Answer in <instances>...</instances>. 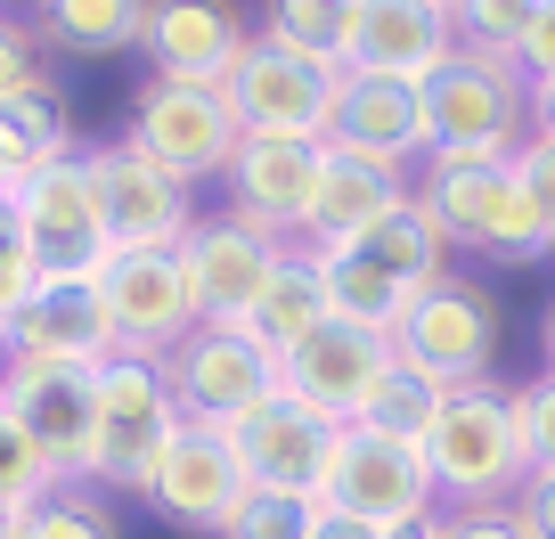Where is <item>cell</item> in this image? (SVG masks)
<instances>
[{
  "label": "cell",
  "mask_w": 555,
  "mask_h": 539,
  "mask_svg": "<svg viewBox=\"0 0 555 539\" xmlns=\"http://www.w3.org/2000/svg\"><path fill=\"white\" fill-rule=\"evenodd\" d=\"M131 147L156 164V172H172L180 189L229 180V164H237V147H245L237 99L212 90V82H164V74H147V82H139V106H131Z\"/></svg>",
  "instance_id": "4"
},
{
  "label": "cell",
  "mask_w": 555,
  "mask_h": 539,
  "mask_svg": "<svg viewBox=\"0 0 555 539\" xmlns=\"http://www.w3.org/2000/svg\"><path fill=\"white\" fill-rule=\"evenodd\" d=\"M319 180H327V147L319 140H245L229 164V196H237L245 221H261L270 238L302 245L319 213Z\"/></svg>",
  "instance_id": "19"
},
{
  "label": "cell",
  "mask_w": 555,
  "mask_h": 539,
  "mask_svg": "<svg viewBox=\"0 0 555 539\" xmlns=\"http://www.w3.org/2000/svg\"><path fill=\"white\" fill-rule=\"evenodd\" d=\"M50 490H66L50 474V458L25 441V425L17 418H0V499H17V506H41Z\"/></svg>",
  "instance_id": "33"
},
{
  "label": "cell",
  "mask_w": 555,
  "mask_h": 539,
  "mask_svg": "<svg viewBox=\"0 0 555 539\" xmlns=\"http://www.w3.org/2000/svg\"><path fill=\"white\" fill-rule=\"evenodd\" d=\"M434 106V156H466V164H515L531 140V82L515 57H482L457 50L450 66L425 82Z\"/></svg>",
  "instance_id": "3"
},
{
  "label": "cell",
  "mask_w": 555,
  "mask_h": 539,
  "mask_svg": "<svg viewBox=\"0 0 555 539\" xmlns=\"http://www.w3.org/2000/svg\"><path fill=\"white\" fill-rule=\"evenodd\" d=\"M147 499H156V515H172L180 531L221 539L229 523L245 515L254 483H245V458H237V441H229L221 425H180V434L164 441L156 474H147Z\"/></svg>",
  "instance_id": "15"
},
{
  "label": "cell",
  "mask_w": 555,
  "mask_h": 539,
  "mask_svg": "<svg viewBox=\"0 0 555 539\" xmlns=\"http://www.w3.org/2000/svg\"><path fill=\"white\" fill-rule=\"evenodd\" d=\"M384 539H450V515H425V523H409V531H384Z\"/></svg>",
  "instance_id": "44"
},
{
  "label": "cell",
  "mask_w": 555,
  "mask_h": 539,
  "mask_svg": "<svg viewBox=\"0 0 555 539\" xmlns=\"http://www.w3.org/2000/svg\"><path fill=\"white\" fill-rule=\"evenodd\" d=\"M254 41L261 34H245V17H237V9H221V0H156L139 50L156 57L164 82H212V90H229Z\"/></svg>",
  "instance_id": "20"
},
{
  "label": "cell",
  "mask_w": 555,
  "mask_h": 539,
  "mask_svg": "<svg viewBox=\"0 0 555 539\" xmlns=\"http://www.w3.org/2000/svg\"><path fill=\"white\" fill-rule=\"evenodd\" d=\"M34 34L74 57H115L131 41H147V0H50L34 17Z\"/></svg>",
  "instance_id": "27"
},
{
  "label": "cell",
  "mask_w": 555,
  "mask_h": 539,
  "mask_svg": "<svg viewBox=\"0 0 555 539\" xmlns=\"http://www.w3.org/2000/svg\"><path fill=\"white\" fill-rule=\"evenodd\" d=\"M531 140L555 147V82H531Z\"/></svg>",
  "instance_id": "43"
},
{
  "label": "cell",
  "mask_w": 555,
  "mask_h": 539,
  "mask_svg": "<svg viewBox=\"0 0 555 539\" xmlns=\"http://www.w3.org/2000/svg\"><path fill=\"white\" fill-rule=\"evenodd\" d=\"M351 156H376V164H425L434 156V106L416 82H384V74H351L344 82V115H335V140Z\"/></svg>",
  "instance_id": "21"
},
{
  "label": "cell",
  "mask_w": 555,
  "mask_h": 539,
  "mask_svg": "<svg viewBox=\"0 0 555 539\" xmlns=\"http://www.w3.org/2000/svg\"><path fill=\"white\" fill-rule=\"evenodd\" d=\"M278 261H286V238H270L261 221H245L237 205L212 213V221H196L189 245H180V270H189V286H196L205 328H245L254 303L270 295Z\"/></svg>",
  "instance_id": "13"
},
{
  "label": "cell",
  "mask_w": 555,
  "mask_h": 539,
  "mask_svg": "<svg viewBox=\"0 0 555 539\" xmlns=\"http://www.w3.org/2000/svg\"><path fill=\"white\" fill-rule=\"evenodd\" d=\"M41 286L34 254H25V221H17V189H0V319H17L25 295Z\"/></svg>",
  "instance_id": "34"
},
{
  "label": "cell",
  "mask_w": 555,
  "mask_h": 539,
  "mask_svg": "<svg viewBox=\"0 0 555 539\" xmlns=\"http://www.w3.org/2000/svg\"><path fill=\"white\" fill-rule=\"evenodd\" d=\"M311 261H319V286H327L335 319H351V328H367V335H400V319H409L416 295L367 254L360 238H351V245H311Z\"/></svg>",
  "instance_id": "25"
},
{
  "label": "cell",
  "mask_w": 555,
  "mask_h": 539,
  "mask_svg": "<svg viewBox=\"0 0 555 539\" xmlns=\"http://www.w3.org/2000/svg\"><path fill=\"white\" fill-rule=\"evenodd\" d=\"M457 50H466V41H457L450 0H360V9H351V57L344 66L425 90Z\"/></svg>",
  "instance_id": "17"
},
{
  "label": "cell",
  "mask_w": 555,
  "mask_h": 539,
  "mask_svg": "<svg viewBox=\"0 0 555 539\" xmlns=\"http://www.w3.org/2000/svg\"><path fill=\"white\" fill-rule=\"evenodd\" d=\"M17 221H25V254H34L41 279H99L115 245H106V213H99V172H90V147L25 180V189H17Z\"/></svg>",
  "instance_id": "11"
},
{
  "label": "cell",
  "mask_w": 555,
  "mask_h": 539,
  "mask_svg": "<svg viewBox=\"0 0 555 539\" xmlns=\"http://www.w3.org/2000/svg\"><path fill=\"white\" fill-rule=\"evenodd\" d=\"M425 466H434V490L457 506H506L522 483H531V458H522V425H515V393L499 384H466L450 393L434 441H425Z\"/></svg>",
  "instance_id": "2"
},
{
  "label": "cell",
  "mask_w": 555,
  "mask_h": 539,
  "mask_svg": "<svg viewBox=\"0 0 555 539\" xmlns=\"http://www.w3.org/2000/svg\"><path fill=\"white\" fill-rule=\"evenodd\" d=\"M409 196H416V172L376 164V156H351V147H327V180H319V213H311V229H302V245L376 238Z\"/></svg>",
  "instance_id": "23"
},
{
  "label": "cell",
  "mask_w": 555,
  "mask_h": 539,
  "mask_svg": "<svg viewBox=\"0 0 555 539\" xmlns=\"http://www.w3.org/2000/svg\"><path fill=\"white\" fill-rule=\"evenodd\" d=\"M25 539H115V515H106V499L90 483H66L25 515Z\"/></svg>",
  "instance_id": "31"
},
{
  "label": "cell",
  "mask_w": 555,
  "mask_h": 539,
  "mask_svg": "<svg viewBox=\"0 0 555 539\" xmlns=\"http://www.w3.org/2000/svg\"><path fill=\"white\" fill-rule=\"evenodd\" d=\"M180 400L156 360H106L99 368V418H90V490H147L164 441L180 434Z\"/></svg>",
  "instance_id": "5"
},
{
  "label": "cell",
  "mask_w": 555,
  "mask_h": 539,
  "mask_svg": "<svg viewBox=\"0 0 555 539\" xmlns=\"http://www.w3.org/2000/svg\"><path fill=\"white\" fill-rule=\"evenodd\" d=\"M0 360H9V319H0Z\"/></svg>",
  "instance_id": "47"
},
{
  "label": "cell",
  "mask_w": 555,
  "mask_h": 539,
  "mask_svg": "<svg viewBox=\"0 0 555 539\" xmlns=\"http://www.w3.org/2000/svg\"><path fill=\"white\" fill-rule=\"evenodd\" d=\"M9 351H41V360L106 368L115 360V328H106L99 279H41L25 295V311L9 319Z\"/></svg>",
  "instance_id": "22"
},
{
  "label": "cell",
  "mask_w": 555,
  "mask_h": 539,
  "mask_svg": "<svg viewBox=\"0 0 555 539\" xmlns=\"http://www.w3.org/2000/svg\"><path fill=\"white\" fill-rule=\"evenodd\" d=\"M90 172H99V213H106V245L115 254H180L189 245V229H196L189 189L172 172H156L131 140L90 147Z\"/></svg>",
  "instance_id": "16"
},
{
  "label": "cell",
  "mask_w": 555,
  "mask_h": 539,
  "mask_svg": "<svg viewBox=\"0 0 555 539\" xmlns=\"http://www.w3.org/2000/svg\"><path fill=\"white\" fill-rule=\"evenodd\" d=\"M25 74H34V34L0 17V99H9V90H17Z\"/></svg>",
  "instance_id": "41"
},
{
  "label": "cell",
  "mask_w": 555,
  "mask_h": 539,
  "mask_svg": "<svg viewBox=\"0 0 555 539\" xmlns=\"http://www.w3.org/2000/svg\"><path fill=\"white\" fill-rule=\"evenodd\" d=\"M99 303H106V328H115V360H156L164 368L196 328H205L180 254H106Z\"/></svg>",
  "instance_id": "9"
},
{
  "label": "cell",
  "mask_w": 555,
  "mask_h": 539,
  "mask_svg": "<svg viewBox=\"0 0 555 539\" xmlns=\"http://www.w3.org/2000/svg\"><path fill=\"white\" fill-rule=\"evenodd\" d=\"M506 515H515L522 539H555V474H531V483L506 499Z\"/></svg>",
  "instance_id": "39"
},
{
  "label": "cell",
  "mask_w": 555,
  "mask_h": 539,
  "mask_svg": "<svg viewBox=\"0 0 555 539\" xmlns=\"http://www.w3.org/2000/svg\"><path fill=\"white\" fill-rule=\"evenodd\" d=\"M302 515H311V506H295V499H270V490H254V499H245V515L229 523L221 539H302Z\"/></svg>",
  "instance_id": "36"
},
{
  "label": "cell",
  "mask_w": 555,
  "mask_h": 539,
  "mask_svg": "<svg viewBox=\"0 0 555 539\" xmlns=\"http://www.w3.org/2000/svg\"><path fill=\"white\" fill-rule=\"evenodd\" d=\"M416 196L434 205L441 238L466 245L482 261H539L547 254V229H539V205L522 189L515 164H466V156H425L416 164Z\"/></svg>",
  "instance_id": "1"
},
{
  "label": "cell",
  "mask_w": 555,
  "mask_h": 539,
  "mask_svg": "<svg viewBox=\"0 0 555 539\" xmlns=\"http://www.w3.org/2000/svg\"><path fill=\"white\" fill-rule=\"evenodd\" d=\"M302 539H384V531H367V523L335 515V506H311V515H302Z\"/></svg>",
  "instance_id": "42"
},
{
  "label": "cell",
  "mask_w": 555,
  "mask_h": 539,
  "mask_svg": "<svg viewBox=\"0 0 555 539\" xmlns=\"http://www.w3.org/2000/svg\"><path fill=\"white\" fill-rule=\"evenodd\" d=\"M392 360H400L392 335H367V328H351V319H327L311 344L286 351V393L311 400L319 418L351 425V418L367 409V393L392 376Z\"/></svg>",
  "instance_id": "18"
},
{
  "label": "cell",
  "mask_w": 555,
  "mask_h": 539,
  "mask_svg": "<svg viewBox=\"0 0 555 539\" xmlns=\"http://www.w3.org/2000/svg\"><path fill=\"white\" fill-rule=\"evenodd\" d=\"M344 82L351 66L335 57H311V50H286V41H254L229 82L237 99V123L245 140H335V115H344Z\"/></svg>",
  "instance_id": "6"
},
{
  "label": "cell",
  "mask_w": 555,
  "mask_h": 539,
  "mask_svg": "<svg viewBox=\"0 0 555 539\" xmlns=\"http://www.w3.org/2000/svg\"><path fill=\"white\" fill-rule=\"evenodd\" d=\"M441 515H450V506H441ZM450 539H522V531H515V515H506V506H457V515H450Z\"/></svg>",
  "instance_id": "40"
},
{
  "label": "cell",
  "mask_w": 555,
  "mask_h": 539,
  "mask_svg": "<svg viewBox=\"0 0 555 539\" xmlns=\"http://www.w3.org/2000/svg\"><path fill=\"white\" fill-rule=\"evenodd\" d=\"M522 82H555V0H531V34L515 50Z\"/></svg>",
  "instance_id": "38"
},
{
  "label": "cell",
  "mask_w": 555,
  "mask_h": 539,
  "mask_svg": "<svg viewBox=\"0 0 555 539\" xmlns=\"http://www.w3.org/2000/svg\"><path fill=\"white\" fill-rule=\"evenodd\" d=\"M0 418L25 425V441L50 458L57 483H82L90 474V418H99V368L9 351L0 360Z\"/></svg>",
  "instance_id": "7"
},
{
  "label": "cell",
  "mask_w": 555,
  "mask_h": 539,
  "mask_svg": "<svg viewBox=\"0 0 555 539\" xmlns=\"http://www.w3.org/2000/svg\"><path fill=\"white\" fill-rule=\"evenodd\" d=\"M400 368H416L441 393H466V384H490V360H499V303L474 279H441L434 295H416L409 319L392 335Z\"/></svg>",
  "instance_id": "10"
},
{
  "label": "cell",
  "mask_w": 555,
  "mask_h": 539,
  "mask_svg": "<svg viewBox=\"0 0 555 539\" xmlns=\"http://www.w3.org/2000/svg\"><path fill=\"white\" fill-rule=\"evenodd\" d=\"M515 172H522V189H531V205H539V229H547V254H555V147H547V140H522Z\"/></svg>",
  "instance_id": "37"
},
{
  "label": "cell",
  "mask_w": 555,
  "mask_h": 539,
  "mask_svg": "<svg viewBox=\"0 0 555 539\" xmlns=\"http://www.w3.org/2000/svg\"><path fill=\"white\" fill-rule=\"evenodd\" d=\"M522 34H531V0H466L457 9V41L482 57H515Z\"/></svg>",
  "instance_id": "32"
},
{
  "label": "cell",
  "mask_w": 555,
  "mask_h": 539,
  "mask_svg": "<svg viewBox=\"0 0 555 539\" xmlns=\"http://www.w3.org/2000/svg\"><path fill=\"white\" fill-rule=\"evenodd\" d=\"M441 409H450V393H441V384H425L416 368L392 360V376L367 393V409H360L351 425H360V434L400 441V450H425V441H434V425H441Z\"/></svg>",
  "instance_id": "29"
},
{
  "label": "cell",
  "mask_w": 555,
  "mask_h": 539,
  "mask_svg": "<svg viewBox=\"0 0 555 539\" xmlns=\"http://www.w3.org/2000/svg\"><path fill=\"white\" fill-rule=\"evenodd\" d=\"M319 506L367 523V531H409V523L441 515V490H434L425 450H400V441H384V434L344 425V434H335V458H327V483H319Z\"/></svg>",
  "instance_id": "8"
},
{
  "label": "cell",
  "mask_w": 555,
  "mask_h": 539,
  "mask_svg": "<svg viewBox=\"0 0 555 539\" xmlns=\"http://www.w3.org/2000/svg\"><path fill=\"white\" fill-rule=\"evenodd\" d=\"M66 156H82V147H74V106H66V90L34 66L0 99V189H25L34 172H50V164H66Z\"/></svg>",
  "instance_id": "24"
},
{
  "label": "cell",
  "mask_w": 555,
  "mask_h": 539,
  "mask_svg": "<svg viewBox=\"0 0 555 539\" xmlns=\"http://www.w3.org/2000/svg\"><path fill=\"white\" fill-rule=\"evenodd\" d=\"M547 376H555V303H547Z\"/></svg>",
  "instance_id": "46"
},
{
  "label": "cell",
  "mask_w": 555,
  "mask_h": 539,
  "mask_svg": "<svg viewBox=\"0 0 555 539\" xmlns=\"http://www.w3.org/2000/svg\"><path fill=\"white\" fill-rule=\"evenodd\" d=\"M25 515H34V506H17V499H0V539H25Z\"/></svg>",
  "instance_id": "45"
},
{
  "label": "cell",
  "mask_w": 555,
  "mask_h": 539,
  "mask_svg": "<svg viewBox=\"0 0 555 539\" xmlns=\"http://www.w3.org/2000/svg\"><path fill=\"white\" fill-rule=\"evenodd\" d=\"M327 319H335V311H327V286H319L311 245H286V261H278V279H270V295H261L254 319H245V335H254L261 351H278V368H286V351L311 344Z\"/></svg>",
  "instance_id": "26"
},
{
  "label": "cell",
  "mask_w": 555,
  "mask_h": 539,
  "mask_svg": "<svg viewBox=\"0 0 555 539\" xmlns=\"http://www.w3.org/2000/svg\"><path fill=\"white\" fill-rule=\"evenodd\" d=\"M360 245L392 270L400 286H409V295H434V286L450 279V238H441V221H434V205H425V196H409V205H400L376 238H360Z\"/></svg>",
  "instance_id": "28"
},
{
  "label": "cell",
  "mask_w": 555,
  "mask_h": 539,
  "mask_svg": "<svg viewBox=\"0 0 555 539\" xmlns=\"http://www.w3.org/2000/svg\"><path fill=\"white\" fill-rule=\"evenodd\" d=\"M351 9L360 0H278L261 17V41H286V50H311V57H351Z\"/></svg>",
  "instance_id": "30"
},
{
  "label": "cell",
  "mask_w": 555,
  "mask_h": 539,
  "mask_svg": "<svg viewBox=\"0 0 555 539\" xmlns=\"http://www.w3.org/2000/svg\"><path fill=\"white\" fill-rule=\"evenodd\" d=\"M164 384H172L180 418L189 425H245L261 409V400L286 384V368H278V351H261L245 328H196L189 344L164 360Z\"/></svg>",
  "instance_id": "12"
},
{
  "label": "cell",
  "mask_w": 555,
  "mask_h": 539,
  "mask_svg": "<svg viewBox=\"0 0 555 539\" xmlns=\"http://www.w3.org/2000/svg\"><path fill=\"white\" fill-rule=\"evenodd\" d=\"M515 425H522V458L531 474H555V376L539 368L531 384H515Z\"/></svg>",
  "instance_id": "35"
},
{
  "label": "cell",
  "mask_w": 555,
  "mask_h": 539,
  "mask_svg": "<svg viewBox=\"0 0 555 539\" xmlns=\"http://www.w3.org/2000/svg\"><path fill=\"white\" fill-rule=\"evenodd\" d=\"M335 434H344V425L319 418L311 400H295L286 384H278L245 425H229V441H237V458H245V483L270 490V499H295V506H319Z\"/></svg>",
  "instance_id": "14"
}]
</instances>
